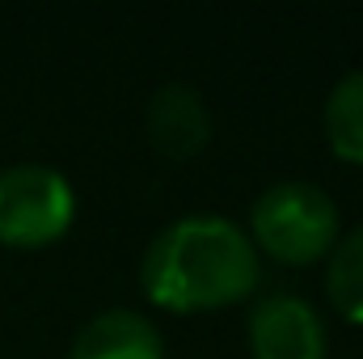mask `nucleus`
<instances>
[{
    "label": "nucleus",
    "instance_id": "3",
    "mask_svg": "<svg viewBox=\"0 0 363 359\" xmlns=\"http://www.w3.org/2000/svg\"><path fill=\"white\" fill-rule=\"evenodd\" d=\"M77 220L72 182L51 165L0 170V245L43 250L60 241Z\"/></svg>",
    "mask_w": 363,
    "mask_h": 359
},
{
    "label": "nucleus",
    "instance_id": "7",
    "mask_svg": "<svg viewBox=\"0 0 363 359\" xmlns=\"http://www.w3.org/2000/svg\"><path fill=\"white\" fill-rule=\"evenodd\" d=\"M325 144L334 157L363 165V72H347L325 97Z\"/></svg>",
    "mask_w": 363,
    "mask_h": 359
},
{
    "label": "nucleus",
    "instance_id": "1",
    "mask_svg": "<svg viewBox=\"0 0 363 359\" xmlns=\"http://www.w3.org/2000/svg\"><path fill=\"white\" fill-rule=\"evenodd\" d=\"M258 275V250L241 224L224 216H182L148 245L140 283L161 309L207 313L245 300Z\"/></svg>",
    "mask_w": 363,
    "mask_h": 359
},
{
    "label": "nucleus",
    "instance_id": "8",
    "mask_svg": "<svg viewBox=\"0 0 363 359\" xmlns=\"http://www.w3.org/2000/svg\"><path fill=\"white\" fill-rule=\"evenodd\" d=\"M325 296L347 321L363 326V224L334 241L330 270H325Z\"/></svg>",
    "mask_w": 363,
    "mask_h": 359
},
{
    "label": "nucleus",
    "instance_id": "4",
    "mask_svg": "<svg viewBox=\"0 0 363 359\" xmlns=\"http://www.w3.org/2000/svg\"><path fill=\"white\" fill-rule=\"evenodd\" d=\"M250 351L254 359H325V321L304 296L279 292L250 313Z\"/></svg>",
    "mask_w": 363,
    "mask_h": 359
},
{
    "label": "nucleus",
    "instance_id": "5",
    "mask_svg": "<svg viewBox=\"0 0 363 359\" xmlns=\"http://www.w3.org/2000/svg\"><path fill=\"white\" fill-rule=\"evenodd\" d=\"M148 140L161 157L190 161L211 144V110L190 85H165L148 101Z\"/></svg>",
    "mask_w": 363,
    "mask_h": 359
},
{
    "label": "nucleus",
    "instance_id": "6",
    "mask_svg": "<svg viewBox=\"0 0 363 359\" xmlns=\"http://www.w3.org/2000/svg\"><path fill=\"white\" fill-rule=\"evenodd\" d=\"M68 359H165V347L144 313L110 309L81 326Z\"/></svg>",
    "mask_w": 363,
    "mask_h": 359
},
{
    "label": "nucleus",
    "instance_id": "2",
    "mask_svg": "<svg viewBox=\"0 0 363 359\" xmlns=\"http://www.w3.org/2000/svg\"><path fill=\"white\" fill-rule=\"evenodd\" d=\"M245 237L254 241V250L271 254L274 263L308 267L334 250L338 207L330 203L325 190L308 182H274L271 190L258 194Z\"/></svg>",
    "mask_w": 363,
    "mask_h": 359
}]
</instances>
